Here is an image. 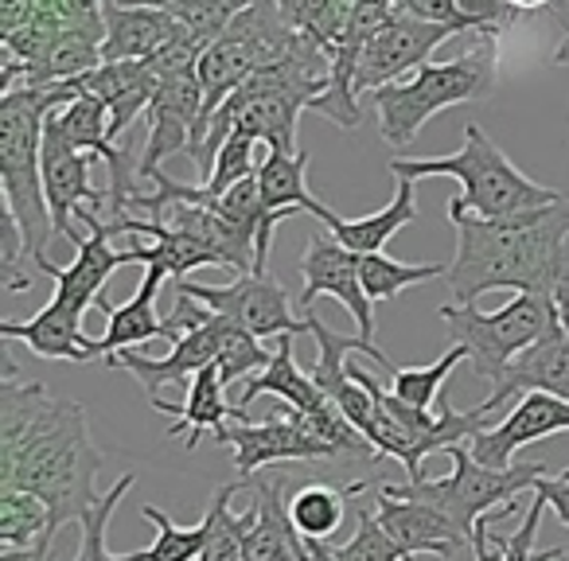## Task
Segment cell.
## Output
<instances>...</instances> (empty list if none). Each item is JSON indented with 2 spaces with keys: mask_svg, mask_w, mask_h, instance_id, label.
I'll return each mask as SVG.
<instances>
[{
  "mask_svg": "<svg viewBox=\"0 0 569 561\" xmlns=\"http://www.w3.org/2000/svg\"><path fill=\"white\" fill-rule=\"evenodd\" d=\"M17 363L4 348L0 379V483L40 495L51 511V534L102 499L98 468L102 452L87 425V410L71 398L48 394L43 382H20Z\"/></svg>",
  "mask_w": 569,
  "mask_h": 561,
  "instance_id": "obj_1",
  "label": "cell"
},
{
  "mask_svg": "<svg viewBox=\"0 0 569 561\" xmlns=\"http://www.w3.org/2000/svg\"><path fill=\"white\" fill-rule=\"evenodd\" d=\"M553 433H569V402L553 394H522L499 425L480 429L468 441V452L488 468H511L515 452Z\"/></svg>",
  "mask_w": 569,
  "mask_h": 561,
  "instance_id": "obj_17",
  "label": "cell"
},
{
  "mask_svg": "<svg viewBox=\"0 0 569 561\" xmlns=\"http://www.w3.org/2000/svg\"><path fill=\"white\" fill-rule=\"evenodd\" d=\"M266 394L277 398V402H284V405H293V410L301 413V418L309 421V425L317 429V433L325 437L336 452H340V457H375L379 460L375 444L367 441V437L359 433V429L351 425L340 410H336L332 398L317 387L312 371H305V367L297 363L293 335H281V348L273 351V359H269L266 371L253 374V379L246 382V390L238 394V405H250Z\"/></svg>",
  "mask_w": 569,
  "mask_h": 561,
  "instance_id": "obj_9",
  "label": "cell"
},
{
  "mask_svg": "<svg viewBox=\"0 0 569 561\" xmlns=\"http://www.w3.org/2000/svg\"><path fill=\"white\" fill-rule=\"evenodd\" d=\"M141 4L164 9L183 32L196 36L203 48H211V43L219 40L250 4H258V0H141Z\"/></svg>",
  "mask_w": 569,
  "mask_h": 561,
  "instance_id": "obj_32",
  "label": "cell"
},
{
  "mask_svg": "<svg viewBox=\"0 0 569 561\" xmlns=\"http://www.w3.org/2000/svg\"><path fill=\"white\" fill-rule=\"evenodd\" d=\"M449 222L457 230V258L445 281L457 304H476L496 289L553 297L561 250L569 238V199L511 219H480L449 199Z\"/></svg>",
  "mask_w": 569,
  "mask_h": 561,
  "instance_id": "obj_2",
  "label": "cell"
},
{
  "mask_svg": "<svg viewBox=\"0 0 569 561\" xmlns=\"http://www.w3.org/2000/svg\"><path fill=\"white\" fill-rule=\"evenodd\" d=\"M460 359H468V351L452 343V348L441 351L429 367H398L395 379H390V394L402 398L413 410H433V402L445 394V382H449V374L460 367Z\"/></svg>",
  "mask_w": 569,
  "mask_h": 561,
  "instance_id": "obj_35",
  "label": "cell"
},
{
  "mask_svg": "<svg viewBox=\"0 0 569 561\" xmlns=\"http://www.w3.org/2000/svg\"><path fill=\"white\" fill-rule=\"evenodd\" d=\"M246 491V483H227L211 495V507H207L203 522H207V545L199 553V561H242V542L250 534V527L258 522V503L250 499V511L234 514L230 511V499Z\"/></svg>",
  "mask_w": 569,
  "mask_h": 561,
  "instance_id": "obj_29",
  "label": "cell"
},
{
  "mask_svg": "<svg viewBox=\"0 0 569 561\" xmlns=\"http://www.w3.org/2000/svg\"><path fill=\"white\" fill-rule=\"evenodd\" d=\"M553 63H558V67H569V32L561 36V43L553 48Z\"/></svg>",
  "mask_w": 569,
  "mask_h": 561,
  "instance_id": "obj_45",
  "label": "cell"
},
{
  "mask_svg": "<svg viewBox=\"0 0 569 561\" xmlns=\"http://www.w3.org/2000/svg\"><path fill=\"white\" fill-rule=\"evenodd\" d=\"M230 320L222 317H211L207 324L191 328V332H183L180 340L172 343V351L160 359L152 355H141V351H118V355H110L106 363L113 367V371H129L137 382H141L144 390H149V398H160V387L164 382H180V387H191V379H196L203 367H214L222 355V343H227L230 335Z\"/></svg>",
  "mask_w": 569,
  "mask_h": 561,
  "instance_id": "obj_16",
  "label": "cell"
},
{
  "mask_svg": "<svg viewBox=\"0 0 569 561\" xmlns=\"http://www.w3.org/2000/svg\"><path fill=\"white\" fill-rule=\"evenodd\" d=\"M79 82L56 87H17L0 98V188L4 211L17 219L28 242V258H43L56 234V222L43 196V129L48 118L79 98Z\"/></svg>",
  "mask_w": 569,
  "mask_h": 561,
  "instance_id": "obj_3",
  "label": "cell"
},
{
  "mask_svg": "<svg viewBox=\"0 0 569 561\" xmlns=\"http://www.w3.org/2000/svg\"><path fill=\"white\" fill-rule=\"evenodd\" d=\"M507 4H515L519 12H535V9H550L553 0H507Z\"/></svg>",
  "mask_w": 569,
  "mask_h": 561,
  "instance_id": "obj_44",
  "label": "cell"
},
{
  "mask_svg": "<svg viewBox=\"0 0 569 561\" xmlns=\"http://www.w3.org/2000/svg\"><path fill=\"white\" fill-rule=\"evenodd\" d=\"M90 160L87 152H79L59 126L48 118L43 129V196H48V211L56 222V234L79 250L82 234L74 230L71 219H87L90 211L102 214V207H110L106 188H90Z\"/></svg>",
  "mask_w": 569,
  "mask_h": 561,
  "instance_id": "obj_12",
  "label": "cell"
},
{
  "mask_svg": "<svg viewBox=\"0 0 569 561\" xmlns=\"http://www.w3.org/2000/svg\"><path fill=\"white\" fill-rule=\"evenodd\" d=\"M460 36L457 28L426 24V20H410L402 12L390 17V24L367 43L363 59L356 71V94H375V90L398 82L406 71H421L426 59L441 48L445 40Z\"/></svg>",
  "mask_w": 569,
  "mask_h": 561,
  "instance_id": "obj_15",
  "label": "cell"
},
{
  "mask_svg": "<svg viewBox=\"0 0 569 561\" xmlns=\"http://www.w3.org/2000/svg\"><path fill=\"white\" fill-rule=\"evenodd\" d=\"M309 172V152H266L258 168V191H261V211H266V230H261V242L253 250V273H269V242H273V230L284 219H293L297 211H309L312 219L328 211L317 196L305 183Z\"/></svg>",
  "mask_w": 569,
  "mask_h": 561,
  "instance_id": "obj_18",
  "label": "cell"
},
{
  "mask_svg": "<svg viewBox=\"0 0 569 561\" xmlns=\"http://www.w3.org/2000/svg\"><path fill=\"white\" fill-rule=\"evenodd\" d=\"M176 293L207 304L214 317L230 320L253 340H281V335L309 332V320L293 317L289 297L269 273H238L230 285H196V281H176Z\"/></svg>",
  "mask_w": 569,
  "mask_h": 561,
  "instance_id": "obj_10",
  "label": "cell"
},
{
  "mask_svg": "<svg viewBox=\"0 0 569 561\" xmlns=\"http://www.w3.org/2000/svg\"><path fill=\"white\" fill-rule=\"evenodd\" d=\"M133 483H137V472H126L110 491H102V499H98L87 514H82L79 550H74L71 561H113V558H118V553H110V545H106V530H110L113 511H118V503L129 495V488H133Z\"/></svg>",
  "mask_w": 569,
  "mask_h": 561,
  "instance_id": "obj_36",
  "label": "cell"
},
{
  "mask_svg": "<svg viewBox=\"0 0 569 561\" xmlns=\"http://www.w3.org/2000/svg\"><path fill=\"white\" fill-rule=\"evenodd\" d=\"M359 273H363V289H367V297H371V304H382V301H395L402 289L426 285V281L445 277L449 266H441V261L406 266V261H395V258H387V253H367V258H359Z\"/></svg>",
  "mask_w": 569,
  "mask_h": 561,
  "instance_id": "obj_34",
  "label": "cell"
},
{
  "mask_svg": "<svg viewBox=\"0 0 569 561\" xmlns=\"http://www.w3.org/2000/svg\"><path fill=\"white\" fill-rule=\"evenodd\" d=\"M413 219H418V180H398L395 199H390L382 211L363 214V219H340V214L325 211L320 214V227H325L336 242L348 246L351 253L367 258V253L387 250L390 238H395L402 227H410Z\"/></svg>",
  "mask_w": 569,
  "mask_h": 561,
  "instance_id": "obj_27",
  "label": "cell"
},
{
  "mask_svg": "<svg viewBox=\"0 0 569 561\" xmlns=\"http://www.w3.org/2000/svg\"><path fill=\"white\" fill-rule=\"evenodd\" d=\"M277 9H281L284 24L293 28V32L317 40L332 56L351 12L359 9V0H277Z\"/></svg>",
  "mask_w": 569,
  "mask_h": 561,
  "instance_id": "obj_31",
  "label": "cell"
},
{
  "mask_svg": "<svg viewBox=\"0 0 569 561\" xmlns=\"http://www.w3.org/2000/svg\"><path fill=\"white\" fill-rule=\"evenodd\" d=\"M79 90L98 102H106L110 110V137L118 141L121 133L129 137L133 121L141 113H149L152 94H157V71H152L149 59H137V63H102L94 71L79 74Z\"/></svg>",
  "mask_w": 569,
  "mask_h": 561,
  "instance_id": "obj_22",
  "label": "cell"
},
{
  "mask_svg": "<svg viewBox=\"0 0 569 561\" xmlns=\"http://www.w3.org/2000/svg\"><path fill=\"white\" fill-rule=\"evenodd\" d=\"M522 394H553V398H561V402H569V335L566 332L550 335V340L522 351L476 410L488 418L499 405L515 402V398H522Z\"/></svg>",
  "mask_w": 569,
  "mask_h": 561,
  "instance_id": "obj_21",
  "label": "cell"
},
{
  "mask_svg": "<svg viewBox=\"0 0 569 561\" xmlns=\"http://www.w3.org/2000/svg\"><path fill=\"white\" fill-rule=\"evenodd\" d=\"M281 561H301V553H289V558H281Z\"/></svg>",
  "mask_w": 569,
  "mask_h": 561,
  "instance_id": "obj_46",
  "label": "cell"
},
{
  "mask_svg": "<svg viewBox=\"0 0 569 561\" xmlns=\"http://www.w3.org/2000/svg\"><path fill=\"white\" fill-rule=\"evenodd\" d=\"M553 304H558V320H561V332L569 335V238H566V250H561L558 281H553Z\"/></svg>",
  "mask_w": 569,
  "mask_h": 561,
  "instance_id": "obj_42",
  "label": "cell"
},
{
  "mask_svg": "<svg viewBox=\"0 0 569 561\" xmlns=\"http://www.w3.org/2000/svg\"><path fill=\"white\" fill-rule=\"evenodd\" d=\"M546 511H550V507H546L542 495L530 499V511H527V519H522V527L515 530L511 538H499V545H503V558L499 561H553V558H561V550L535 553V534H538V527H542Z\"/></svg>",
  "mask_w": 569,
  "mask_h": 561,
  "instance_id": "obj_39",
  "label": "cell"
},
{
  "mask_svg": "<svg viewBox=\"0 0 569 561\" xmlns=\"http://www.w3.org/2000/svg\"><path fill=\"white\" fill-rule=\"evenodd\" d=\"M51 511L40 495L24 488L0 483V545L4 550H32L40 542H51Z\"/></svg>",
  "mask_w": 569,
  "mask_h": 561,
  "instance_id": "obj_30",
  "label": "cell"
},
{
  "mask_svg": "<svg viewBox=\"0 0 569 561\" xmlns=\"http://www.w3.org/2000/svg\"><path fill=\"white\" fill-rule=\"evenodd\" d=\"M141 519L157 527V542L133 553H118L113 561H199V553L207 545V522L180 527V522H172L157 507H141Z\"/></svg>",
  "mask_w": 569,
  "mask_h": 561,
  "instance_id": "obj_33",
  "label": "cell"
},
{
  "mask_svg": "<svg viewBox=\"0 0 569 561\" xmlns=\"http://www.w3.org/2000/svg\"><path fill=\"white\" fill-rule=\"evenodd\" d=\"M375 519H379V527L402 545L406 558L433 553V558L449 561L460 545L472 542L445 511L421 503V499L395 495V491L382 488V483H379V491H375Z\"/></svg>",
  "mask_w": 569,
  "mask_h": 561,
  "instance_id": "obj_19",
  "label": "cell"
},
{
  "mask_svg": "<svg viewBox=\"0 0 569 561\" xmlns=\"http://www.w3.org/2000/svg\"><path fill=\"white\" fill-rule=\"evenodd\" d=\"M452 472L445 480H418V483H382L395 495H410L421 503L445 511L468 538L476 534L480 519L507 503H519L522 491L535 488L542 475H550V464H511V468H488L468 452V444L449 449Z\"/></svg>",
  "mask_w": 569,
  "mask_h": 561,
  "instance_id": "obj_8",
  "label": "cell"
},
{
  "mask_svg": "<svg viewBox=\"0 0 569 561\" xmlns=\"http://www.w3.org/2000/svg\"><path fill=\"white\" fill-rule=\"evenodd\" d=\"M149 402L157 413H172L176 421H172V429H168V437H183L188 449H196L199 437H203L207 429L219 433V429L230 425V421H250L242 405L227 402V382H222L219 367H203V371L191 379L188 402L172 405V402H164V398H149Z\"/></svg>",
  "mask_w": 569,
  "mask_h": 561,
  "instance_id": "obj_26",
  "label": "cell"
},
{
  "mask_svg": "<svg viewBox=\"0 0 569 561\" xmlns=\"http://www.w3.org/2000/svg\"><path fill=\"white\" fill-rule=\"evenodd\" d=\"M437 312L445 320L449 343L468 351V363L491 387L522 351L561 332L558 304L546 293H515L496 312H476L472 304H441Z\"/></svg>",
  "mask_w": 569,
  "mask_h": 561,
  "instance_id": "obj_7",
  "label": "cell"
},
{
  "mask_svg": "<svg viewBox=\"0 0 569 561\" xmlns=\"http://www.w3.org/2000/svg\"><path fill=\"white\" fill-rule=\"evenodd\" d=\"M457 4L460 17L468 20V28L480 36V43H496L515 24V17H519V9L507 4V0H457Z\"/></svg>",
  "mask_w": 569,
  "mask_h": 561,
  "instance_id": "obj_38",
  "label": "cell"
},
{
  "mask_svg": "<svg viewBox=\"0 0 569 561\" xmlns=\"http://www.w3.org/2000/svg\"><path fill=\"white\" fill-rule=\"evenodd\" d=\"M395 180H421V176H449L460 183L457 203L480 219H511L535 207L558 203V191L542 188L507 160V152L483 133L476 121L465 126V144L437 160H390Z\"/></svg>",
  "mask_w": 569,
  "mask_h": 561,
  "instance_id": "obj_4",
  "label": "cell"
},
{
  "mask_svg": "<svg viewBox=\"0 0 569 561\" xmlns=\"http://www.w3.org/2000/svg\"><path fill=\"white\" fill-rule=\"evenodd\" d=\"M0 340L4 343L20 340L32 355L56 359V363H90V359H98L94 335L82 332V320L56 309V304H43L28 320H4L0 324Z\"/></svg>",
  "mask_w": 569,
  "mask_h": 561,
  "instance_id": "obj_25",
  "label": "cell"
},
{
  "mask_svg": "<svg viewBox=\"0 0 569 561\" xmlns=\"http://www.w3.org/2000/svg\"><path fill=\"white\" fill-rule=\"evenodd\" d=\"M82 222H87L90 234L79 242L71 266H56L48 253H43V258H36V269H40L43 277H51V281H56V293H51L48 304L71 312V317H79V320L87 317L90 304H98L106 297L102 289H106V281H110L113 269L126 266V253L110 246L113 234H110V227H106L102 214L90 211Z\"/></svg>",
  "mask_w": 569,
  "mask_h": 561,
  "instance_id": "obj_14",
  "label": "cell"
},
{
  "mask_svg": "<svg viewBox=\"0 0 569 561\" xmlns=\"http://www.w3.org/2000/svg\"><path fill=\"white\" fill-rule=\"evenodd\" d=\"M343 561H406L402 545L379 527L371 511H359L356 514V534L340 545Z\"/></svg>",
  "mask_w": 569,
  "mask_h": 561,
  "instance_id": "obj_37",
  "label": "cell"
},
{
  "mask_svg": "<svg viewBox=\"0 0 569 561\" xmlns=\"http://www.w3.org/2000/svg\"><path fill=\"white\" fill-rule=\"evenodd\" d=\"M363 491H375L371 480L348 483V488H328V483H305L289 495V519H293L297 534L301 538H336L343 522V511H348V499L363 495Z\"/></svg>",
  "mask_w": 569,
  "mask_h": 561,
  "instance_id": "obj_28",
  "label": "cell"
},
{
  "mask_svg": "<svg viewBox=\"0 0 569 561\" xmlns=\"http://www.w3.org/2000/svg\"><path fill=\"white\" fill-rule=\"evenodd\" d=\"M348 367H351V379L375 398V418H371V429H367V441L375 444L379 460H387V457L398 460L413 483L426 480V468H421L426 457L449 452L452 444H468L483 429V413L480 410H468V413L452 410L449 394L437 398V413L413 410V405H406L402 398L382 390L371 371H363L359 363H348Z\"/></svg>",
  "mask_w": 569,
  "mask_h": 561,
  "instance_id": "obj_6",
  "label": "cell"
},
{
  "mask_svg": "<svg viewBox=\"0 0 569 561\" xmlns=\"http://www.w3.org/2000/svg\"><path fill=\"white\" fill-rule=\"evenodd\" d=\"M102 20H106L102 63H137V59H152L164 48H172V43L183 36V28L176 24L164 9L141 4V0H106Z\"/></svg>",
  "mask_w": 569,
  "mask_h": 561,
  "instance_id": "obj_20",
  "label": "cell"
},
{
  "mask_svg": "<svg viewBox=\"0 0 569 561\" xmlns=\"http://www.w3.org/2000/svg\"><path fill=\"white\" fill-rule=\"evenodd\" d=\"M106 0H40V12L59 24H82V20L102 17Z\"/></svg>",
  "mask_w": 569,
  "mask_h": 561,
  "instance_id": "obj_41",
  "label": "cell"
},
{
  "mask_svg": "<svg viewBox=\"0 0 569 561\" xmlns=\"http://www.w3.org/2000/svg\"><path fill=\"white\" fill-rule=\"evenodd\" d=\"M164 269L160 266H144L141 277V289L133 293V301L126 304H110L102 297L98 309L106 312V335L98 340V359H110L118 351H133L137 343H149V340H168L172 343V332H168V320L157 312V293L164 285Z\"/></svg>",
  "mask_w": 569,
  "mask_h": 561,
  "instance_id": "obj_23",
  "label": "cell"
},
{
  "mask_svg": "<svg viewBox=\"0 0 569 561\" xmlns=\"http://www.w3.org/2000/svg\"><path fill=\"white\" fill-rule=\"evenodd\" d=\"M219 444L234 449V472L238 480H250V475L266 472L269 464H281V460H328L340 457L293 405L277 402L273 418L269 421H234V425H222L214 433Z\"/></svg>",
  "mask_w": 569,
  "mask_h": 561,
  "instance_id": "obj_11",
  "label": "cell"
},
{
  "mask_svg": "<svg viewBox=\"0 0 569 561\" xmlns=\"http://www.w3.org/2000/svg\"><path fill=\"white\" fill-rule=\"evenodd\" d=\"M0 561H67V558L59 553V538H51V542H40L32 550H0Z\"/></svg>",
  "mask_w": 569,
  "mask_h": 561,
  "instance_id": "obj_43",
  "label": "cell"
},
{
  "mask_svg": "<svg viewBox=\"0 0 569 561\" xmlns=\"http://www.w3.org/2000/svg\"><path fill=\"white\" fill-rule=\"evenodd\" d=\"M496 90V43L465 51L449 63H426L413 79L375 90L371 106L379 113V133L390 149H410L429 118L465 102H488Z\"/></svg>",
  "mask_w": 569,
  "mask_h": 561,
  "instance_id": "obj_5",
  "label": "cell"
},
{
  "mask_svg": "<svg viewBox=\"0 0 569 561\" xmlns=\"http://www.w3.org/2000/svg\"><path fill=\"white\" fill-rule=\"evenodd\" d=\"M395 12L410 20H426V24H445V28H457V32H472L468 20L460 17V4L457 0H395Z\"/></svg>",
  "mask_w": 569,
  "mask_h": 561,
  "instance_id": "obj_40",
  "label": "cell"
},
{
  "mask_svg": "<svg viewBox=\"0 0 569 561\" xmlns=\"http://www.w3.org/2000/svg\"><path fill=\"white\" fill-rule=\"evenodd\" d=\"M242 483L258 503V522L242 542V561H281L289 553H301V534L289 519V499H284L289 480L273 472H258Z\"/></svg>",
  "mask_w": 569,
  "mask_h": 561,
  "instance_id": "obj_24",
  "label": "cell"
},
{
  "mask_svg": "<svg viewBox=\"0 0 569 561\" xmlns=\"http://www.w3.org/2000/svg\"><path fill=\"white\" fill-rule=\"evenodd\" d=\"M301 293H297V309L309 312L312 301L320 297H336L343 309L351 312L359 335L375 340V304L363 289V273H359V253H351L332 234H312L301 258Z\"/></svg>",
  "mask_w": 569,
  "mask_h": 561,
  "instance_id": "obj_13",
  "label": "cell"
}]
</instances>
